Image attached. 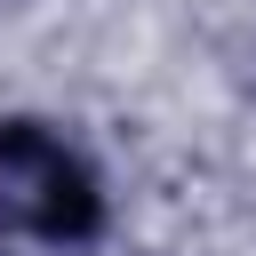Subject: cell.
<instances>
[{"instance_id": "cell-1", "label": "cell", "mask_w": 256, "mask_h": 256, "mask_svg": "<svg viewBox=\"0 0 256 256\" xmlns=\"http://www.w3.org/2000/svg\"><path fill=\"white\" fill-rule=\"evenodd\" d=\"M96 224H104V200L88 160L48 128L8 120L0 128V256H72L96 240Z\"/></svg>"}]
</instances>
